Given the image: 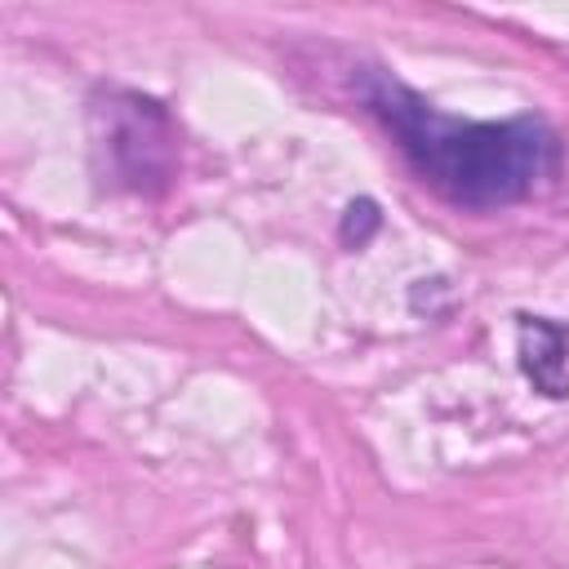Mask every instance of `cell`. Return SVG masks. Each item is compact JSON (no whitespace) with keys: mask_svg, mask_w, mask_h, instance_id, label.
<instances>
[{"mask_svg":"<svg viewBox=\"0 0 569 569\" xmlns=\"http://www.w3.org/2000/svg\"><path fill=\"white\" fill-rule=\"evenodd\" d=\"M356 93L396 138L413 173L453 204L467 209L516 204L542 191L547 182H556L565 164V138L542 116L458 120L445 116L436 102H427L413 84H405L387 67H360Z\"/></svg>","mask_w":569,"mask_h":569,"instance_id":"obj_1","label":"cell"},{"mask_svg":"<svg viewBox=\"0 0 569 569\" xmlns=\"http://www.w3.org/2000/svg\"><path fill=\"white\" fill-rule=\"evenodd\" d=\"M93 147L107 173L129 191H160L178 169V129L156 98L111 89L93 107Z\"/></svg>","mask_w":569,"mask_h":569,"instance_id":"obj_2","label":"cell"},{"mask_svg":"<svg viewBox=\"0 0 569 569\" xmlns=\"http://www.w3.org/2000/svg\"><path fill=\"white\" fill-rule=\"evenodd\" d=\"M520 369L525 378L551 396H569V329L551 316H520Z\"/></svg>","mask_w":569,"mask_h":569,"instance_id":"obj_3","label":"cell"},{"mask_svg":"<svg viewBox=\"0 0 569 569\" xmlns=\"http://www.w3.org/2000/svg\"><path fill=\"white\" fill-rule=\"evenodd\" d=\"M378 222H382V218H378V204H373V200H351V204H347V218H342V240L360 249V244L378 231Z\"/></svg>","mask_w":569,"mask_h":569,"instance_id":"obj_4","label":"cell"}]
</instances>
